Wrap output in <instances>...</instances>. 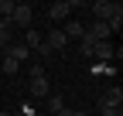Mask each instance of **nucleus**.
<instances>
[{"instance_id": "18", "label": "nucleus", "mask_w": 123, "mask_h": 116, "mask_svg": "<svg viewBox=\"0 0 123 116\" xmlns=\"http://www.w3.org/2000/svg\"><path fill=\"white\" fill-rule=\"evenodd\" d=\"M0 116H10V113H7V109H4V113H0Z\"/></svg>"}, {"instance_id": "10", "label": "nucleus", "mask_w": 123, "mask_h": 116, "mask_svg": "<svg viewBox=\"0 0 123 116\" xmlns=\"http://www.w3.org/2000/svg\"><path fill=\"white\" fill-rule=\"evenodd\" d=\"M41 41H44V34H38L34 27H27V34H24V45H27V51H34Z\"/></svg>"}, {"instance_id": "3", "label": "nucleus", "mask_w": 123, "mask_h": 116, "mask_svg": "<svg viewBox=\"0 0 123 116\" xmlns=\"http://www.w3.org/2000/svg\"><path fill=\"white\" fill-rule=\"evenodd\" d=\"M4 55H7V58H14V62H17V65H21V62H27V58H31V51H27V45H24V41H10V45L4 48Z\"/></svg>"}, {"instance_id": "17", "label": "nucleus", "mask_w": 123, "mask_h": 116, "mask_svg": "<svg viewBox=\"0 0 123 116\" xmlns=\"http://www.w3.org/2000/svg\"><path fill=\"white\" fill-rule=\"evenodd\" d=\"M72 116H89V113H72Z\"/></svg>"}, {"instance_id": "19", "label": "nucleus", "mask_w": 123, "mask_h": 116, "mask_svg": "<svg viewBox=\"0 0 123 116\" xmlns=\"http://www.w3.org/2000/svg\"><path fill=\"white\" fill-rule=\"evenodd\" d=\"M10 116H24V113H10Z\"/></svg>"}, {"instance_id": "1", "label": "nucleus", "mask_w": 123, "mask_h": 116, "mask_svg": "<svg viewBox=\"0 0 123 116\" xmlns=\"http://www.w3.org/2000/svg\"><path fill=\"white\" fill-rule=\"evenodd\" d=\"M31 21H34V10H31V4H14L10 24H17V27H31Z\"/></svg>"}, {"instance_id": "7", "label": "nucleus", "mask_w": 123, "mask_h": 116, "mask_svg": "<svg viewBox=\"0 0 123 116\" xmlns=\"http://www.w3.org/2000/svg\"><path fill=\"white\" fill-rule=\"evenodd\" d=\"M113 55H116V51H113V45H110V41H96V48H92V58H99V62L106 65Z\"/></svg>"}, {"instance_id": "4", "label": "nucleus", "mask_w": 123, "mask_h": 116, "mask_svg": "<svg viewBox=\"0 0 123 116\" xmlns=\"http://www.w3.org/2000/svg\"><path fill=\"white\" fill-rule=\"evenodd\" d=\"M44 45H48L51 51H65V45H68V38L62 34V27H51V31L44 34Z\"/></svg>"}, {"instance_id": "12", "label": "nucleus", "mask_w": 123, "mask_h": 116, "mask_svg": "<svg viewBox=\"0 0 123 116\" xmlns=\"http://www.w3.org/2000/svg\"><path fill=\"white\" fill-rule=\"evenodd\" d=\"M17 68H21V65L14 62V58H7V55H4V75H17Z\"/></svg>"}, {"instance_id": "6", "label": "nucleus", "mask_w": 123, "mask_h": 116, "mask_svg": "<svg viewBox=\"0 0 123 116\" xmlns=\"http://www.w3.org/2000/svg\"><path fill=\"white\" fill-rule=\"evenodd\" d=\"M99 103H106V106H116V109H123V89H120V85L106 89V92L99 96Z\"/></svg>"}, {"instance_id": "9", "label": "nucleus", "mask_w": 123, "mask_h": 116, "mask_svg": "<svg viewBox=\"0 0 123 116\" xmlns=\"http://www.w3.org/2000/svg\"><path fill=\"white\" fill-rule=\"evenodd\" d=\"M62 34H65V38H86V24L82 21H65Z\"/></svg>"}, {"instance_id": "11", "label": "nucleus", "mask_w": 123, "mask_h": 116, "mask_svg": "<svg viewBox=\"0 0 123 116\" xmlns=\"http://www.w3.org/2000/svg\"><path fill=\"white\" fill-rule=\"evenodd\" d=\"M92 48H96V41H92V38L86 34V38H82V45H79V51H82L86 58H92Z\"/></svg>"}, {"instance_id": "13", "label": "nucleus", "mask_w": 123, "mask_h": 116, "mask_svg": "<svg viewBox=\"0 0 123 116\" xmlns=\"http://www.w3.org/2000/svg\"><path fill=\"white\" fill-rule=\"evenodd\" d=\"M48 109H51V113H62V109H65L62 96H48Z\"/></svg>"}, {"instance_id": "8", "label": "nucleus", "mask_w": 123, "mask_h": 116, "mask_svg": "<svg viewBox=\"0 0 123 116\" xmlns=\"http://www.w3.org/2000/svg\"><path fill=\"white\" fill-rule=\"evenodd\" d=\"M31 92H34V99H48L51 96V82L48 79H31Z\"/></svg>"}, {"instance_id": "14", "label": "nucleus", "mask_w": 123, "mask_h": 116, "mask_svg": "<svg viewBox=\"0 0 123 116\" xmlns=\"http://www.w3.org/2000/svg\"><path fill=\"white\" fill-rule=\"evenodd\" d=\"M99 116H120V109H116V106H106V103H99Z\"/></svg>"}, {"instance_id": "15", "label": "nucleus", "mask_w": 123, "mask_h": 116, "mask_svg": "<svg viewBox=\"0 0 123 116\" xmlns=\"http://www.w3.org/2000/svg\"><path fill=\"white\" fill-rule=\"evenodd\" d=\"M31 79H48V72H44V65H31Z\"/></svg>"}, {"instance_id": "16", "label": "nucleus", "mask_w": 123, "mask_h": 116, "mask_svg": "<svg viewBox=\"0 0 123 116\" xmlns=\"http://www.w3.org/2000/svg\"><path fill=\"white\" fill-rule=\"evenodd\" d=\"M34 51H38V55H41V58H51V55H55V51H51V48H48V45H44V41H41V45H38V48H34Z\"/></svg>"}, {"instance_id": "2", "label": "nucleus", "mask_w": 123, "mask_h": 116, "mask_svg": "<svg viewBox=\"0 0 123 116\" xmlns=\"http://www.w3.org/2000/svg\"><path fill=\"white\" fill-rule=\"evenodd\" d=\"M89 10H92V21H110L113 14L120 10V4H110V0H96Z\"/></svg>"}, {"instance_id": "5", "label": "nucleus", "mask_w": 123, "mask_h": 116, "mask_svg": "<svg viewBox=\"0 0 123 116\" xmlns=\"http://www.w3.org/2000/svg\"><path fill=\"white\" fill-rule=\"evenodd\" d=\"M68 14H72V7H68V0H58V4H51V7H48V17H51L55 24H62V21H68Z\"/></svg>"}]
</instances>
